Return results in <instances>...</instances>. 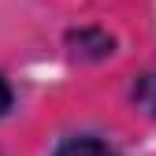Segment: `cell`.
<instances>
[{
  "label": "cell",
  "mask_w": 156,
  "mask_h": 156,
  "mask_svg": "<svg viewBox=\"0 0 156 156\" xmlns=\"http://www.w3.org/2000/svg\"><path fill=\"white\" fill-rule=\"evenodd\" d=\"M11 108V89H8V82H4V78H0V115H4Z\"/></svg>",
  "instance_id": "3"
},
{
  "label": "cell",
  "mask_w": 156,
  "mask_h": 156,
  "mask_svg": "<svg viewBox=\"0 0 156 156\" xmlns=\"http://www.w3.org/2000/svg\"><path fill=\"white\" fill-rule=\"evenodd\" d=\"M134 93H138V101H141L149 112H156V71H152V74H141V82H138Z\"/></svg>",
  "instance_id": "2"
},
{
  "label": "cell",
  "mask_w": 156,
  "mask_h": 156,
  "mask_svg": "<svg viewBox=\"0 0 156 156\" xmlns=\"http://www.w3.org/2000/svg\"><path fill=\"white\" fill-rule=\"evenodd\" d=\"M56 156H119V152H112L104 141H97V138H71V141L60 145Z\"/></svg>",
  "instance_id": "1"
}]
</instances>
